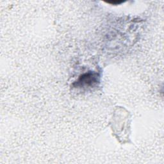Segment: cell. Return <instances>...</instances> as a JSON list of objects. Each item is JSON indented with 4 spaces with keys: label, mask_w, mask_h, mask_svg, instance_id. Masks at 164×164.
Returning a JSON list of instances; mask_svg holds the SVG:
<instances>
[{
    "label": "cell",
    "mask_w": 164,
    "mask_h": 164,
    "mask_svg": "<svg viewBox=\"0 0 164 164\" xmlns=\"http://www.w3.org/2000/svg\"><path fill=\"white\" fill-rule=\"evenodd\" d=\"M98 75L97 73L89 72L80 77L77 83L82 86H90L98 82Z\"/></svg>",
    "instance_id": "cell-1"
},
{
    "label": "cell",
    "mask_w": 164,
    "mask_h": 164,
    "mask_svg": "<svg viewBox=\"0 0 164 164\" xmlns=\"http://www.w3.org/2000/svg\"><path fill=\"white\" fill-rule=\"evenodd\" d=\"M107 3H108L112 4V5H119V4L122 3H123V1H112V2L108 1Z\"/></svg>",
    "instance_id": "cell-2"
}]
</instances>
